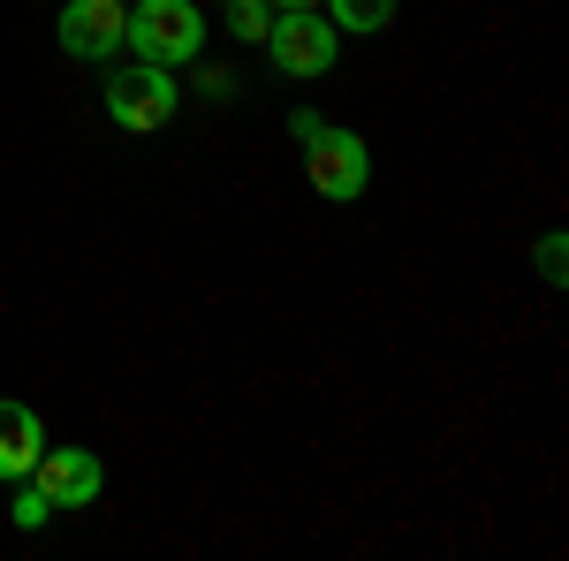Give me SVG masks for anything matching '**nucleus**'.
Returning <instances> with one entry per match:
<instances>
[{"label":"nucleus","mask_w":569,"mask_h":561,"mask_svg":"<svg viewBox=\"0 0 569 561\" xmlns=\"http://www.w3.org/2000/svg\"><path fill=\"white\" fill-rule=\"evenodd\" d=\"M46 517H53V501H46L39 485H23V493H16V501H8V523H16V531H39Z\"/></svg>","instance_id":"obj_10"},{"label":"nucleus","mask_w":569,"mask_h":561,"mask_svg":"<svg viewBox=\"0 0 569 561\" xmlns=\"http://www.w3.org/2000/svg\"><path fill=\"white\" fill-rule=\"evenodd\" d=\"M327 23H335V31H357V39H372V31H388V23H395V0H327Z\"/></svg>","instance_id":"obj_8"},{"label":"nucleus","mask_w":569,"mask_h":561,"mask_svg":"<svg viewBox=\"0 0 569 561\" xmlns=\"http://www.w3.org/2000/svg\"><path fill=\"white\" fill-rule=\"evenodd\" d=\"M39 493L53 501V509H91L99 501V485H107V471H99V455L91 448H39Z\"/></svg>","instance_id":"obj_6"},{"label":"nucleus","mask_w":569,"mask_h":561,"mask_svg":"<svg viewBox=\"0 0 569 561\" xmlns=\"http://www.w3.org/2000/svg\"><path fill=\"white\" fill-rule=\"evenodd\" d=\"M335 46H342V31H335L319 8H273L266 53H273V69H281V77H297V84L327 77V69H335Z\"/></svg>","instance_id":"obj_4"},{"label":"nucleus","mask_w":569,"mask_h":561,"mask_svg":"<svg viewBox=\"0 0 569 561\" xmlns=\"http://www.w3.org/2000/svg\"><path fill=\"white\" fill-rule=\"evenodd\" d=\"M228 8V31L243 46H266V31H273V0H220Z\"/></svg>","instance_id":"obj_9"},{"label":"nucleus","mask_w":569,"mask_h":561,"mask_svg":"<svg viewBox=\"0 0 569 561\" xmlns=\"http://www.w3.org/2000/svg\"><path fill=\"white\" fill-rule=\"evenodd\" d=\"M305 174H311V190H319L327 206H357L365 182H372V152H365V137H357V130L319 122V130L305 137Z\"/></svg>","instance_id":"obj_3"},{"label":"nucleus","mask_w":569,"mask_h":561,"mask_svg":"<svg viewBox=\"0 0 569 561\" xmlns=\"http://www.w3.org/2000/svg\"><path fill=\"white\" fill-rule=\"evenodd\" d=\"M190 91H198V99H236V91H243V77H236V69H198V77H190Z\"/></svg>","instance_id":"obj_11"},{"label":"nucleus","mask_w":569,"mask_h":561,"mask_svg":"<svg viewBox=\"0 0 569 561\" xmlns=\"http://www.w3.org/2000/svg\"><path fill=\"white\" fill-rule=\"evenodd\" d=\"M137 61H160V69H182L206 53V16L198 0H130V31H122Z\"/></svg>","instance_id":"obj_2"},{"label":"nucleus","mask_w":569,"mask_h":561,"mask_svg":"<svg viewBox=\"0 0 569 561\" xmlns=\"http://www.w3.org/2000/svg\"><path fill=\"white\" fill-rule=\"evenodd\" d=\"M273 8H311V0H273Z\"/></svg>","instance_id":"obj_13"},{"label":"nucleus","mask_w":569,"mask_h":561,"mask_svg":"<svg viewBox=\"0 0 569 561\" xmlns=\"http://www.w3.org/2000/svg\"><path fill=\"white\" fill-rule=\"evenodd\" d=\"M539 273H547V281H562V236H547V243H539Z\"/></svg>","instance_id":"obj_12"},{"label":"nucleus","mask_w":569,"mask_h":561,"mask_svg":"<svg viewBox=\"0 0 569 561\" xmlns=\"http://www.w3.org/2000/svg\"><path fill=\"white\" fill-rule=\"evenodd\" d=\"M99 99H107L114 130H130V137H152V130H168V122L182 114V84H176V69H160V61H130V69H107Z\"/></svg>","instance_id":"obj_1"},{"label":"nucleus","mask_w":569,"mask_h":561,"mask_svg":"<svg viewBox=\"0 0 569 561\" xmlns=\"http://www.w3.org/2000/svg\"><path fill=\"white\" fill-rule=\"evenodd\" d=\"M122 31H130V0H69L61 16H53V39L69 61H114L122 53Z\"/></svg>","instance_id":"obj_5"},{"label":"nucleus","mask_w":569,"mask_h":561,"mask_svg":"<svg viewBox=\"0 0 569 561\" xmlns=\"http://www.w3.org/2000/svg\"><path fill=\"white\" fill-rule=\"evenodd\" d=\"M39 448H46V425L31 402L0 394V478H31L39 471Z\"/></svg>","instance_id":"obj_7"}]
</instances>
